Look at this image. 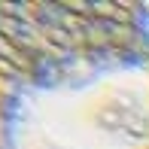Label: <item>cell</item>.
<instances>
[{
    "label": "cell",
    "instance_id": "obj_2",
    "mask_svg": "<svg viewBox=\"0 0 149 149\" xmlns=\"http://www.w3.org/2000/svg\"><path fill=\"white\" fill-rule=\"evenodd\" d=\"M37 61L12 33L9 22L0 6V149H6V119H9V104L15 91L37 73Z\"/></svg>",
    "mask_w": 149,
    "mask_h": 149
},
{
    "label": "cell",
    "instance_id": "obj_1",
    "mask_svg": "<svg viewBox=\"0 0 149 149\" xmlns=\"http://www.w3.org/2000/svg\"><path fill=\"white\" fill-rule=\"evenodd\" d=\"M6 149H149V55L94 49L37 70L9 104Z\"/></svg>",
    "mask_w": 149,
    "mask_h": 149
},
{
    "label": "cell",
    "instance_id": "obj_3",
    "mask_svg": "<svg viewBox=\"0 0 149 149\" xmlns=\"http://www.w3.org/2000/svg\"><path fill=\"white\" fill-rule=\"evenodd\" d=\"M134 15H137V37L140 46L149 55V3H134Z\"/></svg>",
    "mask_w": 149,
    "mask_h": 149
}]
</instances>
